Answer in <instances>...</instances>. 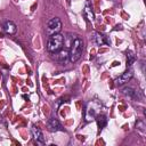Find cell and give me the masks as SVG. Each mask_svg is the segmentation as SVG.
<instances>
[{"instance_id": "obj_1", "label": "cell", "mask_w": 146, "mask_h": 146, "mask_svg": "<svg viewBox=\"0 0 146 146\" xmlns=\"http://www.w3.org/2000/svg\"><path fill=\"white\" fill-rule=\"evenodd\" d=\"M64 42H65L64 35H62L60 33H55V34L50 35V38L48 39V42H47V50H48L49 52L56 54V52H58V51L62 50Z\"/></svg>"}, {"instance_id": "obj_2", "label": "cell", "mask_w": 146, "mask_h": 146, "mask_svg": "<svg viewBox=\"0 0 146 146\" xmlns=\"http://www.w3.org/2000/svg\"><path fill=\"white\" fill-rule=\"evenodd\" d=\"M83 51V41L79 38L74 39L73 42L71 43V49L68 52V57L71 62H76L79 60V58L81 57Z\"/></svg>"}, {"instance_id": "obj_3", "label": "cell", "mask_w": 146, "mask_h": 146, "mask_svg": "<svg viewBox=\"0 0 146 146\" xmlns=\"http://www.w3.org/2000/svg\"><path fill=\"white\" fill-rule=\"evenodd\" d=\"M60 29H62V22L58 17H55V18L50 19L47 24V32L50 35H52L55 33H59Z\"/></svg>"}, {"instance_id": "obj_4", "label": "cell", "mask_w": 146, "mask_h": 146, "mask_svg": "<svg viewBox=\"0 0 146 146\" xmlns=\"http://www.w3.org/2000/svg\"><path fill=\"white\" fill-rule=\"evenodd\" d=\"M132 75H133L132 70H128V71H125L123 74H121L119 78L115 79V84H116V86H123V84H125L127 82H129V81L131 80Z\"/></svg>"}, {"instance_id": "obj_5", "label": "cell", "mask_w": 146, "mask_h": 146, "mask_svg": "<svg viewBox=\"0 0 146 146\" xmlns=\"http://www.w3.org/2000/svg\"><path fill=\"white\" fill-rule=\"evenodd\" d=\"M47 125H48V129L50 131H62L63 130V127H62L60 122L55 117L49 119L48 122H47Z\"/></svg>"}, {"instance_id": "obj_6", "label": "cell", "mask_w": 146, "mask_h": 146, "mask_svg": "<svg viewBox=\"0 0 146 146\" xmlns=\"http://www.w3.org/2000/svg\"><path fill=\"white\" fill-rule=\"evenodd\" d=\"M31 132H32V136L34 138V140L39 144H44V138H43V135H42V131L36 127V125H32V129H31Z\"/></svg>"}, {"instance_id": "obj_7", "label": "cell", "mask_w": 146, "mask_h": 146, "mask_svg": "<svg viewBox=\"0 0 146 146\" xmlns=\"http://www.w3.org/2000/svg\"><path fill=\"white\" fill-rule=\"evenodd\" d=\"M2 27H3V31L7 34H15L16 31H17V27H16L15 23L11 22V21H6L2 25Z\"/></svg>"}, {"instance_id": "obj_8", "label": "cell", "mask_w": 146, "mask_h": 146, "mask_svg": "<svg viewBox=\"0 0 146 146\" xmlns=\"http://www.w3.org/2000/svg\"><path fill=\"white\" fill-rule=\"evenodd\" d=\"M94 40H95V42L98 43V44L110 43V42L106 40V36L103 35V34H100V33H98V32H95V33H94Z\"/></svg>"}, {"instance_id": "obj_9", "label": "cell", "mask_w": 146, "mask_h": 146, "mask_svg": "<svg viewBox=\"0 0 146 146\" xmlns=\"http://www.w3.org/2000/svg\"><path fill=\"white\" fill-rule=\"evenodd\" d=\"M96 121H97V124H98V128H99V129H103V128L106 125V123H107V119H106L105 115H99V116H97Z\"/></svg>"}, {"instance_id": "obj_10", "label": "cell", "mask_w": 146, "mask_h": 146, "mask_svg": "<svg viewBox=\"0 0 146 146\" xmlns=\"http://www.w3.org/2000/svg\"><path fill=\"white\" fill-rule=\"evenodd\" d=\"M84 16L87 17V19L88 21H94V18H95V16H94V13L91 11V8L89 7V6H86V8H84Z\"/></svg>"}, {"instance_id": "obj_11", "label": "cell", "mask_w": 146, "mask_h": 146, "mask_svg": "<svg viewBox=\"0 0 146 146\" xmlns=\"http://www.w3.org/2000/svg\"><path fill=\"white\" fill-rule=\"evenodd\" d=\"M135 60H136V56L133 55V52L132 51H127V65L131 66Z\"/></svg>"}, {"instance_id": "obj_12", "label": "cell", "mask_w": 146, "mask_h": 146, "mask_svg": "<svg viewBox=\"0 0 146 146\" xmlns=\"http://www.w3.org/2000/svg\"><path fill=\"white\" fill-rule=\"evenodd\" d=\"M123 94L124 95H128V96H130V97H132V98H137V91H135L132 88H124L123 89Z\"/></svg>"}, {"instance_id": "obj_13", "label": "cell", "mask_w": 146, "mask_h": 146, "mask_svg": "<svg viewBox=\"0 0 146 146\" xmlns=\"http://www.w3.org/2000/svg\"><path fill=\"white\" fill-rule=\"evenodd\" d=\"M136 127H140V128H139L140 130H145V129H144V128H145V125H144V123H143V122H138V123L136 124Z\"/></svg>"}]
</instances>
